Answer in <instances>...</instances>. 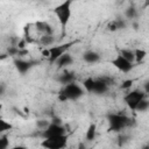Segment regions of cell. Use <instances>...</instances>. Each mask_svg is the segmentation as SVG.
<instances>
[{
	"label": "cell",
	"instance_id": "ab89813d",
	"mask_svg": "<svg viewBox=\"0 0 149 149\" xmlns=\"http://www.w3.org/2000/svg\"><path fill=\"white\" fill-rule=\"evenodd\" d=\"M113 149H119V148H113Z\"/></svg>",
	"mask_w": 149,
	"mask_h": 149
},
{
	"label": "cell",
	"instance_id": "8992f818",
	"mask_svg": "<svg viewBox=\"0 0 149 149\" xmlns=\"http://www.w3.org/2000/svg\"><path fill=\"white\" fill-rule=\"evenodd\" d=\"M63 94H65V97L68 98V100H77L80 97L84 95V88L80 87L77 83H70L68 85H64V88L61 91Z\"/></svg>",
	"mask_w": 149,
	"mask_h": 149
},
{
	"label": "cell",
	"instance_id": "30bf717a",
	"mask_svg": "<svg viewBox=\"0 0 149 149\" xmlns=\"http://www.w3.org/2000/svg\"><path fill=\"white\" fill-rule=\"evenodd\" d=\"M14 64H15V68L17 69V71L21 74H24L33 66V63L31 62H28V61H24V59H20V58L19 59H15L14 61Z\"/></svg>",
	"mask_w": 149,
	"mask_h": 149
},
{
	"label": "cell",
	"instance_id": "44dd1931",
	"mask_svg": "<svg viewBox=\"0 0 149 149\" xmlns=\"http://www.w3.org/2000/svg\"><path fill=\"white\" fill-rule=\"evenodd\" d=\"M13 128V125L8 121H6L5 119H1L0 118V134L1 133H5V132H8Z\"/></svg>",
	"mask_w": 149,
	"mask_h": 149
},
{
	"label": "cell",
	"instance_id": "d6986e66",
	"mask_svg": "<svg viewBox=\"0 0 149 149\" xmlns=\"http://www.w3.org/2000/svg\"><path fill=\"white\" fill-rule=\"evenodd\" d=\"M58 80L61 81V84L68 85V84L74 81V76H73V73H64V74H62V76L58 78Z\"/></svg>",
	"mask_w": 149,
	"mask_h": 149
},
{
	"label": "cell",
	"instance_id": "4dcf8cb0",
	"mask_svg": "<svg viewBox=\"0 0 149 149\" xmlns=\"http://www.w3.org/2000/svg\"><path fill=\"white\" fill-rule=\"evenodd\" d=\"M50 122H51V123H55V125H62V120H61L59 118H57V116H54Z\"/></svg>",
	"mask_w": 149,
	"mask_h": 149
},
{
	"label": "cell",
	"instance_id": "836d02e7",
	"mask_svg": "<svg viewBox=\"0 0 149 149\" xmlns=\"http://www.w3.org/2000/svg\"><path fill=\"white\" fill-rule=\"evenodd\" d=\"M7 57H9V56L7 55V52H3V54H0V61H3V59H6Z\"/></svg>",
	"mask_w": 149,
	"mask_h": 149
},
{
	"label": "cell",
	"instance_id": "e0dca14e",
	"mask_svg": "<svg viewBox=\"0 0 149 149\" xmlns=\"http://www.w3.org/2000/svg\"><path fill=\"white\" fill-rule=\"evenodd\" d=\"M40 43L42 45H44L45 48L50 47V45H52L55 43V37L52 35H42L40 37Z\"/></svg>",
	"mask_w": 149,
	"mask_h": 149
},
{
	"label": "cell",
	"instance_id": "ac0fdd59",
	"mask_svg": "<svg viewBox=\"0 0 149 149\" xmlns=\"http://www.w3.org/2000/svg\"><path fill=\"white\" fill-rule=\"evenodd\" d=\"M146 56H147V51H146L144 49L137 48V49L134 50V57H135V61H134V62H136L137 64H140V63L146 58Z\"/></svg>",
	"mask_w": 149,
	"mask_h": 149
},
{
	"label": "cell",
	"instance_id": "74e56055",
	"mask_svg": "<svg viewBox=\"0 0 149 149\" xmlns=\"http://www.w3.org/2000/svg\"><path fill=\"white\" fill-rule=\"evenodd\" d=\"M77 149H86V148H85V147H84L83 144H79V147H78Z\"/></svg>",
	"mask_w": 149,
	"mask_h": 149
},
{
	"label": "cell",
	"instance_id": "8d00e7d4",
	"mask_svg": "<svg viewBox=\"0 0 149 149\" xmlns=\"http://www.w3.org/2000/svg\"><path fill=\"white\" fill-rule=\"evenodd\" d=\"M23 111H24V114H29V108L23 107Z\"/></svg>",
	"mask_w": 149,
	"mask_h": 149
},
{
	"label": "cell",
	"instance_id": "484cf974",
	"mask_svg": "<svg viewBox=\"0 0 149 149\" xmlns=\"http://www.w3.org/2000/svg\"><path fill=\"white\" fill-rule=\"evenodd\" d=\"M17 52H19V49L15 47H8L7 49V55L8 56H17Z\"/></svg>",
	"mask_w": 149,
	"mask_h": 149
},
{
	"label": "cell",
	"instance_id": "7c38bea8",
	"mask_svg": "<svg viewBox=\"0 0 149 149\" xmlns=\"http://www.w3.org/2000/svg\"><path fill=\"white\" fill-rule=\"evenodd\" d=\"M107 90H108V85H107L102 79L94 80L93 93H95V94H102V93H106Z\"/></svg>",
	"mask_w": 149,
	"mask_h": 149
},
{
	"label": "cell",
	"instance_id": "d590c367",
	"mask_svg": "<svg viewBox=\"0 0 149 149\" xmlns=\"http://www.w3.org/2000/svg\"><path fill=\"white\" fill-rule=\"evenodd\" d=\"M133 27H134V29H137V28H139V23H137V22H134V23H133Z\"/></svg>",
	"mask_w": 149,
	"mask_h": 149
},
{
	"label": "cell",
	"instance_id": "d6a6232c",
	"mask_svg": "<svg viewBox=\"0 0 149 149\" xmlns=\"http://www.w3.org/2000/svg\"><path fill=\"white\" fill-rule=\"evenodd\" d=\"M58 100L62 101V102H65V101L68 100V98L65 97V94H63L62 92H59V93H58Z\"/></svg>",
	"mask_w": 149,
	"mask_h": 149
},
{
	"label": "cell",
	"instance_id": "52a82bcc",
	"mask_svg": "<svg viewBox=\"0 0 149 149\" xmlns=\"http://www.w3.org/2000/svg\"><path fill=\"white\" fill-rule=\"evenodd\" d=\"M61 135H66V129L63 125H55L51 123L41 133V136L43 139H49L54 136H61Z\"/></svg>",
	"mask_w": 149,
	"mask_h": 149
},
{
	"label": "cell",
	"instance_id": "1f68e13d",
	"mask_svg": "<svg viewBox=\"0 0 149 149\" xmlns=\"http://www.w3.org/2000/svg\"><path fill=\"white\" fill-rule=\"evenodd\" d=\"M27 55H28V50H27V49L19 50V52H17V56H19V57H23V56H27Z\"/></svg>",
	"mask_w": 149,
	"mask_h": 149
},
{
	"label": "cell",
	"instance_id": "9c48e42d",
	"mask_svg": "<svg viewBox=\"0 0 149 149\" xmlns=\"http://www.w3.org/2000/svg\"><path fill=\"white\" fill-rule=\"evenodd\" d=\"M35 30L42 35H52V28L51 26L45 21H36L34 23Z\"/></svg>",
	"mask_w": 149,
	"mask_h": 149
},
{
	"label": "cell",
	"instance_id": "e575fe53",
	"mask_svg": "<svg viewBox=\"0 0 149 149\" xmlns=\"http://www.w3.org/2000/svg\"><path fill=\"white\" fill-rule=\"evenodd\" d=\"M9 149H27L24 146H14V147H10Z\"/></svg>",
	"mask_w": 149,
	"mask_h": 149
},
{
	"label": "cell",
	"instance_id": "5b68a950",
	"mask_svg": "<svg viewBox=\"0 0 149 149\" xmlns=\"http://www.w3.org/2000/svg\"><path fill=\"white\" fill-rule=\"evenodd\" d=\"M147 97V93L144 91H140V90H133L130 92H128L127 94H125L123 97V100L127 104V106L132 109V111H135L137 104Z\"/></svg>",
	"mask_w": 149,
	"mask_h": 149
},
{
	"label": "cell",
	"instance_id": "83f0119b",
	"mask_svg": "<svg viewBox=\"0 0 149 149\" xmlns=\"http://www.w3.org/2000/svg\"><path fill=\"white\" fill-rule=\"evenodd\" d=\"M115 21V24H116V28L118 29H123L126 28V23L123 20H114Z\"/></svg>",
	"mask_w": 149,
	"mask_h": 149
},
{
	"label": "cell",
	"instance_id": "3957f363",
	"mask_svg": "<svg viewBox=\"0 0 149 149\" xmlns=\"http://www.w3.org/2000/svg\"><path fill=\"white\" fill-rule=\"evenodd\" d=\"M68 142V135L54 136L49 139H43L41 142V147L44 149H63L65 148Z\"/></svg>",
	"mask_w": 149,
	"mask_h": 149
},
{
	"label": "cell",
	"instance_id": "d4e9b609",
	"mask_svg": "<svg viewBox=\"0 0 149 149\" xmlns=\"http://www.w3.org/2000/svg\"><path fill=\"white\" fill-rule=\"evenodd\" d=\"M9 140L7 136H0V149H8Z\"/></svg>",
	"mask_w": 149,
	"mask_h": 149
},
{
	"label": "cell",
	"instance_id": "603a6c76",
	"mask_svg": "<svg viewBox=\"0 0 149 149\" xmlns=\"http://www.w3.org/2000/svg\"><path fill=\"white\" fill-rule=\"evenodd\" d=\"M49 125H50V121H49V120H45V119H40V120L36 121L37 128H40V129H42V130H44Z\"/></svg>",
	"mask_w": 149,
	"mask_h": 149
},
{
	"label": "cell",
	"instance_id": "277c9868",
	"mask_svg": "<svg viewBox=\"0 0 149 149\" xmlns=\"http://www.w3.org/2000/svg\"><path fill=\"white\" fill-rule=\"evenodd\" d=\"M76 44V41H71V42H66V43H63V44H58V45H54V47H50L49 48V51H50V57H49V62L50 63H55L61 56H63L64 54L68 52V50Z\"/></svg>",
	"mask_w": 149,
	"mask_h": 149
},
{
	"label": "cell",
	"instance_id": "5bb4252c",
	"mask_svg": "<svg viewBox=\"0 0 149 149\" xmlns=\"http://www.w3.org/2000/svg\"><path fill=\"white\" fill-rule=\"evenodd\" d=\"M119 55L121 57H123L125 59H127L128 62H130V63H134V61H135L134 50H130V49H120Z\"/></svg>",
	"mask_w": 149,
	"mask_h": 149
},
{
	"label": "cell",
	"instance_id": "ba28073f",
	"mask_svg": "<svg viewBox=\"0 0 149 149\" xmlns=\"http://www.w3.org/2000/svg\"><path fill=\"white\" fill-rule=\"evenodd\" d=\"M111 64H112L115 69H118L119 71H121V72H123V73L130 72V71L133 70V68H134V63L128 62L127 59H125V58L121 57L120 55L115 56V57L111 61Z\"/></svg>",
	"mask_w": 149,
	"mask_h": 149
},
{
	"label": "cell",
	"instance_id": "7402d4cb",
	"mask_svg": "<svg viewBox=\"0 0 149 149\" xmlns=\"http://www.w3.org/2000/svg\"><path fill=\"white\" fill-rule=\"evenodd\" d=\"M125 15H126L127 19H130L132 20V19H135L137 16V12H136V9L134 7H128L125 10Z\"/></svg>",
	"mask_w": 149,
	"mask_h": 149
},
{
	"label": "cell",
	"instance_id": "9a60e30c",
	"mask_svg": "<svg viewBox=\"0 0 149 149\" xmlns=\"http://www.w3.org/2000/svg\"><path fill=\"white\" fill-rule=\"evenodd\" d=\"M95 135H97V126L94 123H91L86 130V135H85V139L87 141H93L95 139Z\"/></svg>",
	"mask_w": 149,
	"mask_h": 149
},
{
	"label": "cell",
	"instance_id": "2e32d148",
	"mask_svg": "<svg viewBox=\"0 0 149 149\" xmlns=\"http://www.w3.org/2000/svg\"><path fill=\"white\" fill-rule=\"evenodd\" d=\"M94 80L92 77H87L86 79H84L83 81V88L87 92V93H92L93 92V86H94Z\"/></svg>",
	"mask_w": 149,
	"mask_h": 149
},
{
	"label": "cell",
	"instance_id": "6da1fadb",
	"mask_svg": "<svg viewBox=\"0 0 149 149\" xmlns=\"http://www.w3.org/2000/svg\"><path fill=\"white\" fill-rule=\"evenodd\" d=\"M71 6H72V0H65L58 6L54 8V13L62 27V29H65L66 24L70 21L71 17Z\"/></svg>",
	"mask_w": 149,
	"mask_h": 149
},
{
	"label": "cell",
	"instance_id": "7a4b0ae2",
	"mask_svg": "<svg viewBox=\"0 0 149 149\" xmlns=\"http://www.w3.org/2000/svg\"><path fill=\"white\" fill-rule=\"evenodd\" d=\"M107 119L109 123V130L113 132H120L132 122V119L123 114H108Z\"/></svg>",
	"mask_w": 149,
	"mask_h": 149
},
{
	"label": "cell",
	"instance_id": "f35d334b",
	"mask_svg": "<svg viewBox=\"0 0 149 149\" xmlns=\"http://www.w3.org/2000/svg\"><path fill=\"white\" fill-rule=\"evenodd\" d=\"M143 149H148V147H144V148H143Z\"/></svg>",
	"mask_w": 149,
	"mask_h": 149
},
{
	"label": "cell",
	"instance_id": "ffe728a7",
	"mask_svg": "<svg viewBox=\"0 0 149 149\" xmlns=\"http://www.w3.org/2000/svg\"><path fill=\"white\" fill-rule=\"evenodd\" d=\"M148 108H149V100H148V99H147V97H146V98H143V99L137 104V106H136L135 111H136V112L142 113V112H146Z\"/></svg>",
	"mask_w": 149,
	"mask_h": 149
},
{
	"label": "cell",
	"instance_id": "f546056e",
	"mask_svg": "<svg viewBox=\"0 0 149 149\" xmlns=\"http://www.w3.org/2000/svg\"><path fill=\"white\" fill-rule=\"evenodd\" d=\"M108 30H111V31H116L118 30L116 24H115V21H112V22L108 23Z\"/></svg>",
	"mask_w": 149,
	"mask_h": 149
},
{
	"label": "cell",
	"instance_id": "4fadbf2b",
	"mask_svg": "<svg viewBox=\"0 0 149 149\" xmlns=\"http://www.w3.org/2000/svg\"><path fill=\"white\" fill-rule=\"evenodd\" d=\"M72 62H73V58L71 57V55L70 54H64L63 56H61L55 63L57 64V66L58 68H63V66H66V65H70V64H72Z\"/></svg>",
	"mask_w": 149,
	"mask_h": 149
},
{
	"label": "cell",
	"instance_id": "f1b7e54d",
	"mask_svg": "<svg viewBox=\"0 0 149 149\" xmlns=\"http://www.w3.org/2000/svg\"><path fill=\"white\" fill-rule=\"evenodd\" d=\"M41 54H42V56H43L44 58L49 59V57H50V51H49V48H44V49L41 51Z\"/></svg>",
	"mask_w": 149,
	"mask_h": 149
},
{
	"label": "cell",
	"instance_id": "cb8c5ba5",
	"mask_svg": "<svg viewBox=\"0 0 149 149\" xmlns=\"http://www.w3.org/2000/svg\"><path fill=\"white\" fill-rule=\"evenodd\" d=\"M133 84H134V79H126V80H123V81L121 83L120 87H121L122 90H129V88L133 86Z\"/></svg>",
	"mask_w": 149,
	"mask_h": 149
},
{
	"label": "cell",
	"instance_id": "4316f807",
	"mask_svg": "<svg viewBox=\"0 0 149 149\" xmlns=\"http://www.w3.org/2000/svg\"><path fill=\"white\" fill-rule=\"evenodd\" d=\"M26 47H27V42L24 41V38L22 37L19 42H17V44H16V48L19 49V50H22V49H26Z\"/></svg>",
	"mask_w": 149,
	"mask_h": 149
},
{
	"label": "cell",
	"instance_id": "8fae6325",
	"mask_svg": "<svg viewBox=\"0 0 149 149\" xmlns=\"http://www.w3.org/2000/svg\"><path fill=\"white\" fill-rule=\"evenodd\" d=\"M83 59L88 63V64H94L97 62H99L100 59V55L97 52V51H93V50H88L86 52H84L83 55Z\"/></svg>",
	"mask_w": 149,
	"mask_h": 149
}]
</instances>
